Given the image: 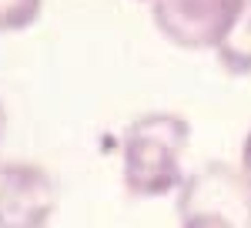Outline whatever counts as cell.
I'll use <instances>...</instances> for the list:
<instances>
[{"label": "cell", "mask_w": 251, "mask_h": 228, "mask_svg": "<svg viewBox=\"0 0 251 228\" xmlns=\"http://www.w3.org/2000/svg\"><path fill=\"white\" fill-rule=\"evenodd\" d=\"M191 141V124L171 111L141 114L121 141L124 188L134 198H161L184 185L181 154Z\"/></svg>", "instance_id": "cell-1"}, {"label": "cell", "mask_w": 251, "mask_h": 228, "mask_svg": "<svg viewBox=\"0 0 251 228\" xmlns=\"http://www.w3.org/2000/svg\"><path fill=\"white\" fill-rule=\"evenodd\" d=\"M181 228H251V188L225 161H208L177 188Z\"/></svg>", "instance_id": "cell-2"}, {"label": "cell", "mask_w": 251, "mask_h": 228, "mask_svg": "<svg viewBox=\"0 0 251 228\" xmlns=\"http://www.w3.org/2000/svg\"><path fill=\"white\" fill-rule=\"evenodd\" d=\"M251 0H151L154 27L184 51H214Z\"/></svg>", "instance_id": "cell-3"}, {"label": "cell", "mask_w": 251, "mask_h": 228, "mask_svg": "<svg viewBox=\"0 0 251 228\" xmlns=\"http://www.w3.org/2000/svg\"><path fill=\"white\" fill-rule=\"evenodd\" d=\"M57 211V185L40 165H0V228H47Z\"/></svg>", "instance_id": "cell-4"}, {"label": "cell", "mask_w": 251, "mask_h": 228, "mask_svg": "<svg viewBox=\"0 0 251 228\" xmlns=\"http://www.w3.org/2000/svg\"><path fill=\"white\" fill-rule=\"evenodd\" d=\"M218 64L231 77H248L251 74V7L238 17L231 30L221 37V44L214 47Z\"/></svg>", "instance_id": "cell-5"}, {"label": "cell", "mask_w": 251, "mask_h": 228, "mask_svg": "<svg viewBox=\"0 0 251 228\" xmlns=\"http://www.w3.org/2000/svg\"><path fill=\"white\" fill-rule=\"evenodd\" d=\"M44 0H0V34H20L34 27Z\"/></svg>", "instance_id": "cell-6"}, {"label": "cell", "mask_w": 251, "mask_h": 228, "mask_svg": "<svg viewBox=\"0 0 251 228\" xmlns=\"http://www.w3.org/2000/svg\"><path fill=\"white\" fill-rule=\"evenodd\" d=\"M241 178L248 181V188H251V131H248V138H245V144H241Z\"/></svg>", "instance_id": "cell-7"}, {"label": "cell", "mask_w": 251, "mask_h": 228, "mask_svg": "<svg viewBox=\"0 0 251 228\" xmlns=\"http://www.w3.org/2000/svg\"><path fill=\"white\" fill-rule=\"evenodd\" d=\"M3 128H7V114H3V104H0V138H3Z\"/></svg>", "instance_id": "cell-8"}]
</instances>
